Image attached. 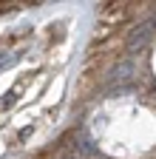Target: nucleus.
I'll return each mask as SVG.
<instances>
[{
	"instance_id": "obj_1",
	"label": "nucleus",
	"mask_w": 156,
	"mask_h": 159,
	"mask_svg": "<svg viewBox=\"0 0 156 159\" xmlns=\"http://www.w3.org/2000/svg\"><path fill=\"white\" fill-rule=\"evenodd\" d=\"M17 60H20V54H3V57H0V68H6V66H11V63H17Z\"/></svg>"
}]
</instances>
